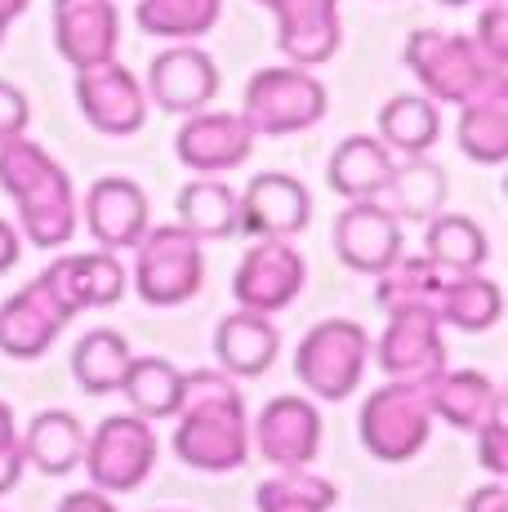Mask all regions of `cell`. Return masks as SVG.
I'll return each mask as SVG.
<instances>
[{
	"label": "cell",
	"instance_id": "cell-19",
	"mask_svg": "<svg viewBox=\"0 0 508 512\" xmlns=\"http://www.w3.org/2000/svg\"><path fill=\"white\" fill-rule=\"evenodd\" d=\"M67 326V312L54 303L41 277H32L18 294L0 303V352L9 361H36L54 348Z\"/></svg>",
	"mask_w": 508,
	"mask_h": 512
},
{
	"label": "cell",
	"instance_id": "cell-26",
	"mask_svg": "<svg viewBox=\"0 0 508 512\" xmlns=\"http://www.w3.org/2000/svg\"><path fill=\"white\" fill-rule=\"evenodd\" d=\"M393 165H397L393 152H388L375 134H348V139L330 152L326 183L335 187L344 201H366V196H375L379 187H384Z\"/></svg>",
	"mask_w": 508,
	"mask_h": 512
},
{
	"label": "cell",
	"instance_id": "cell-36",
	"mask_svg": "<svg viewBox=\"0 0 508 512\" xmlns=\"http://www.w3.org/2000/svg\"><path fill=\"white\" fill-rule=\"evenodd\" d=\"M477 49H482L486 58H491L495 67L508 63V45H504V0H486L482 9H477V32H473Z\"/></svg>",
	"mask_w": 508,
	"mask_h": 512
},
{
	"label": "cell",
	"instance_id": "cell-15",
	"mask_svg": "<svg viewBox=\"0 0 508 512\" xmlns=\"http://www.w3.org/2000/svg\"><path fill=\"white\" fill-rule=\"evenodd\" d=\"M250 152H254V134L246 130V121L237 112H210L205 107V112L183 116L179 134H174V156L192 174H210V179L246 165Z\"/></svg>",
	"mask_w": 508,
	"mask_h": 512
},
{
	"label": "cell",
	"instance_id": "cell-1",
	"mask_svg": "<svg viewBox=\"0 0 508 512\" xmlns=\"http://www.w3.org/2000/svg\"><path fill=\"white\" fill-rule=\"evenodd\" d=\"M174 450L197 472H232L250 459V419L241 388L223 370L183 374V397L174 410Z\"/></svg>",
	"mask_w": 508,
	"mask_h": 512
},
{
	"label": "cell",
	"instance_id": "cell-11",
	"mask_svg": "<svg viewBox=\"0 0 508 512\" xmlns=\"http://www.w3.org/2000/svg\"><path fill=\"white\" fill-rule=\"evenodd\" d=\"M312 223V196L308 187L290 174L263 170L237 192V232L250 241H290Z\"/></svg>",
	"mask_w": 508,
	"mask_h": 512
},
{
	"label": "cell",
	"instance_id": "cell-45",
	"mask_svg": "<svg viewBox=\"0 0 508 512\" xmlns=\"http://www.w3.org/2000/svg\"><path fill=\"white\" fill-rule=\"evenodd\" d=\"M437 5H451V9H464V5H477V0H437Z\"/></svg>",
	"mask_w": 508,
	"mask_h": 512
},
{
	"label": "cell",
	"instance_id": "cell-30",
	"mask_svg": "<svg viewBox=\"0 0 508 512\" xmlns=\"http://www.w3.org/2000/svg\"><path fill=\"white\" fill-rule=\"evenodd\" d=\"M459 152L477 165H504L508 156V85L459 107Z\"/></svg>",
	"mask_w": 508,
	"mask_h": 512
},
{
	"label": "cell",
	"instance_id": "cell-9",
	"mask_svg": "<svg viewBox=\"0 0 508 512\" xmlns=\"http://www.w3.org/2000/svg\"><path fill=\"white\" fill-rule=\"evenodd\" d=\"M375 361L388 374V383H406V388H433L446 374V339L442 321L424 308L388 312V330L379 334Z\"/></svg>",
	"mask_w": 508,
	"mask_h": 512
},
{
	"label": "cell",
	"instance_id": "cell-32",
	"mask_svg": "<svg viewBox=\"0 0 508 512\" xmlns=\"http://www.w3.org/2000/svg\"><path fill=\"white\" fill-rule=\"evenodd\" d=\"M134 348L130 339H125L121 330H90L81 343L72 348V374L76 383H81L85 392H94V397H103V392H116L125 379V366H130Z\"/></svg>",
	"mask_w": 508,
	"mask_h": 512
},
{
	"label": "cell",
	"instance_id": "cell-6",
	"mask_svg": "<svg viewBox=\"0 0 508 512\" xmlns=\"http://www.w3.org/2000/svg\"><path fill=\"white\" fill-rule=\"evenodd\" d=\"M370 366V334L366 326L348 317L317 321L295 352V374L299 383L321 401H344L357 392Z\"/></svg>",
	"mask_w": 508,
	"mask_h": 512
},
{
	"label": "cell",
	"instance_id": "cell-13",
	"mask_svg": "<svg viewBox=\"0 0 508 512\" xmlns=\"http://www.w3.org/2000/svg\"><path fill=\"white\" fill-rule=\"evenodd\" d=\"M143 94H148V103H156L170 116L205 112L214 103V94H219V67H214V58L205 49H197L192 41H179L152 58L148 90Z\"/></svg>",
	"mask_w": 508,
	"mask_h": 512
},
{
	"label": "cell",
	"instance_id": "cell-23",
	"mask_svg": "<svg viewBox=\"0 0 508 512\" xmlns=\"http://www.w3.org/2000/svg\"><path fill=\"white\" fill-rule=\"evenodd\" d=\"M277 348H281V334L259 312L237 308L214 326V357H219L223 374H232V379H259L263 370H272Z\"/></svg>",
	"mask_w": 508,
	"mask_h": 512
},
{
	"label": "cell",
	"instance_id": "cell-21",
	"mask_svg": "<svg viewBox=\"0 0 508 512\" xmlns=\"http://www.w3.org/2000/svg\"><path fill=\"white\" fill-rule=\"evenodd\" d=\"M85 228L99 250H134L143 232L152 228L148 192L134 179H99L85 192Z\"/></svg>",
	"mask_w": 508,
	"mask_h": 512
},
{
	"label": "cell",
	"instance_id": "cell-46",
	"mask_svg": "<svg viewBox=\"0 0 508 512\" xmlns=\"http://www.w3.org/2000/svg\"><path fill=\"white\" fill-rule=\"evenodd\" d=\"M5 32H9V23H5V18H0V45H5Z\"/></svg>",
	"mask_w": 508,
	"mask_h": 512
},
{
	"label": "cell",
	"instance_id": "cell-47",
	"mask_svg": "<svg viewBox=\"0 0 508 512\" xmlns=\"http://www.w3.org/2000/svg\"><path fill=\"white\" fill-rule=\"evenodd\" d=\"M259 5H272V0H259Z\"/></svg>",
	"mask_w": 508,
	"mask_h": 512
},
{
	"label": "cell",
	"instance_id": "cell-18",
	"mask_svg": "<svg viewBox=\"0 0 508 512\" xmlns=\"http://www.w3.org/2000/svg\"><path fill=\"white\" fill-rule=\"evenodd\" d=\"M335 254L361 277H379L402 259V223L375 201H348L335 219Z\"/></svg>",
	"mask_w": 508,
	"mask_h": 512
},
{
	"label": "cell",
	"instance_id": "cell-38",
	"mask_svg": "<svg viewBox=\"0 0 508 512\" xmlns=\"http://www.w3.org/2000/svg\"><path fill=\"white\" fill-rule=\"evenodd\" d=\"M27 125H32V107H27V94L18 90V85L0 81V143H5V139H18V134H27Z\"/></svg>",
	"mask_w": 508,
	"mask_h": 512
},
{
	"label": "cell",
	"instance_id": "cell-39",
	"mask_svg": "<svg viewBox=\"0 0 508 512\" xmlns=\"http://www.w3.org/2000/svg\"><path fill=\"white\" fill-rule=\"evenodd\" d=\"M23 468H27V459H23V441H5L0 446V495H9V490L18 486V477H23Z\"/></svg>",
	"mask_w": 508,
	"mask_h": 512
},
{
	"label": "cell",
	"instance_id": "cell-35",
	"mask_svg": "<svg viewBox=\"0 0 508 512\" xmlns=\"http://www.w3.org/2000/svg\"><path fill=\"white\" fill-rule=\"evenodd\" d=\"M339 490L308 468H286L259 486V512H326Z\"/></svg>",
	"mask_w": 508,
	"mask_h": 512
},
{
	"label": "cell",
	"instance_id": "cell-7",
	"mask_svg": "<svg viewBox=\"0 0 508 512\" xmlns=\"http://www.w3.org/2000/svg\"><path fill=\"white\" fill-rule=\"evenodd\" d=\"M156 428L143 415H107L85 437V477L103 495H130L156 468Z\"/></svg>",
	"mask_w": 508,
	"mask_h": 512
},
{
	"label": "cell",
	"instance_id": "cell-42",
	"mask_svg": "<svg viewBox=\"0 0 508 512\" xmlns=\"http://www.w3.org/2000/svg\"><path fill=\"white\" fill-rule=\"evenodd\" d=\"M18 241H23V236L14 232V223L0 219V272H9L18 263V254H23V245H18Z\"/></svg>",
	"mask_w": 508,
	"mask_h": 512
},
{
	"label": "cell",
	"instance_id": "cell-34",
	"mask_svg": "<svg viewBox=\"0 0 508 512\" xmlns=\"http://www.w3.org/2000/svg\"><path fill=\"white\" fill-rule=\"evenodd\" d=\"M223 14V0H139L134 18L148 36L161 41H197V36L214 32Z\"/></svg>",
	"mask_w": 508,
	"mask_h": 512
},
{
	"label": "cell",
	"instance_id": "cell-28",
	"mask_svg": "<svg viewBox=\"0 0 508 512\" xmlns=\"http://www.w3.org/2000/svg\"><path fill=\"white\" fill-rule=\"evenodd\" d=\"M500 312H504V294L491 277H482V272H451L442 294H437L433 317L442 326L477 334V330H491L500 321Z\"/></svg>",
	"mask_w": 508,
	"mask_h": 512
},
{
	"label": "cell",
	"instance_id": "cell-27",
	"mask_svg": "<svg viewBox=\"0 0 508 512\" xmlns=\"http://www.w3.org/2000/svg\"><path fill=\"white\" fill-rule=\"evenodd\" d=\"M375 139L397 156H428L442 139V112L428 94H397L379 107Z\"/></svg>",
	"mask_w": 508,
	"mask_h": 512
},
{
	"label": "cell",
	"instance_id": "cell-12",
	"mask_svg": "<svg viewBox=\"0 0 508 512\" xmlns=\"http://www.w3.org/2000/svg\"><path fill=\"white\" fill-rule=\"evenodd\" d=\"M76 107L94 130L112 134V139H130L148 125V94H143L139 76L116 58L76 72Z\"/></svg>",
	"mask_w": 508,
	"mask_h": 512
},
{
	"label": "cell",
	"instance_id": "cell-40",
	"mask_svg": "<svg viewBox=\"0 0 508 512\" xmlns=\"http://www.w3.org/2000/svg\"><path fill=\"white\" fill-rule=\"evenodd\" d=\"M464 512H508V490H504V481L495 477L491 486L473 490V495L464 499Z\"/></svg>",
	"mask_w": 508,
	"mask_h": 512
},
{
	"label": "cell",
	"instance_id": "cell-8",
	"mask_svg": "<svg viewBox=\"0 0 508 512\" xmlns=\"http://www.w3.org/2000/svg\"><path fill=\"white\" fill-rule=\"evenodd\" d=\"M433 406L428 388H406V383H384L361 406V446L384 464H406L433 437Z\"/></svg>",
	"mask_w": 508,
	"mask_h": 512
},
{
	"label": "cell",
	"instance_id": "cell-4",
	"mask_svg": "<svg viewBox=\"0 0 508 512\" xmlns=\"http://www.w3.org/2000/svg\"><path fill=\"white\" fill-rule=\"evenodd\" d=\"M330 98L326 85L308 72V67L281 63V67H263L250 76L246 85V103H241V121L254 139H281V134H299L326 116Z\"/></svg>",
	"mask_w": 508,
	"mask_h": 512
},
{
	"label": "cell",
	"instance_id": "cell-5",
	"mask_svg": "<svg viewBox=\"0 0 508 512\" xmlns=\"http://www.w3.org/2000/svg\"><path fill=\"white\" fill-rule=\"evenodd\" d=\"M130 281L148 308H179V303H188L205 285L201 241L192 232H183L179 223L148 228L139 241H134Z\"/></svg>",
	"mask_w": 508,
	"mask_h": 512
},
{
	"label": "cell",
	"instance_id": "cell-29",
	"mask_svg": "<svg viewBox=\"0 0 508 512\" xmlns=\"http://www.w3.org/2000/svg\"><path fill=\"white\" fill-rule=\"evenodd\" d=\"M174 210H179V228L192 232L197 241H228L237 232V192L210 174H197L183 187Z\"/></svg>",
	"mask_w": 508,
	"mask_h": 512
},
{
	"label": "cell",
	"instance_id": "cell-33",
	"mask_svg": "<svg viewBox=\"0 0 508 512\" xmlns=\"http://www.w3.org/2000/svg\"><path fill=\"white\" fill-rule=\"evenodd\" d=\"M486 254H491V245H486V232L477 228L468 214H433L428 219V232H424V259L442 263V268L451 272H482Z\"/></svg>",
	"mask_w": 508,
	"mask_h": 512
},
{
	"label": "cell",
	"instance_id": "cell-44",
	"mask_svg": "<svg viewBox=\"0 0 508 512\" xmlns=\"http://www.w3.org/2000/svg\"><path fill=\"white\" fill-rule=\"evenodd\" d=\"M27 5H32V0H0V18H5V23H14L18 14H27Z\"/></svg>",
	"mask_w": 508,
	"mask_h": 512
},
{
	"label": "cell",
	"instance_id": "cell-3",
	"mask_svg": "<svg viewBox=\"0 0 508 512\" xmlns=\"http://www.w3.org/2000/svg\"><path fill=\"white\" fill-rule=\"evenodd\" d=\"M406 67L433 103H473V98L508 85L504 67L477 49L473 36L464 32H437V27H415L406 36Z\"/></svg>",
	"mask_w": 508,
	"mask_h": 512
},
{
	"label": "cell",
	"instance_id": "cell-10",
	"mask_svg": "<svg viewBox=\"0 0 508 512\" xmlns=\"http://www.w3.org/2000/svg\"><path fill=\"white\" fill-rule=\"evenodd\" d=\"M308 285V263L304 254L290 241H254L237 263V277H232V299L241 312H286L290 303L304 294Z\"/></svg>",
	"mask_w": 508,
	"mask_h": 512
},
{
	"label": "cell",
	"instance_id": "cell-24",
	"mask_svg": "<svg viewBox=\"0 0 508 512\" xmlns=\"http://www.w3.org/2000/svg\"><path fill=\"white\" fill-rule=\"evenodd\" d=\"M18 441H23V459L45 477H67L85 459V428L72 410H41Z\"/></svg>",
	"mask_w": 508,
	"mask_h": 512
},
{
	"label": "cell",
	"instance_id": "cell-37",
	"mask_svg": "<svg viewBox=\"0 0 508 512\" xmlns=\"http://www.w3.org/2000/svg\"><path fill=\"white\" fill-rule=\"evenodd\" d=\"M473 437H477V464L491 472V477L504 481V468H508V459H504V406L495 410Z\"/></svg>",
	"mask_w": 508,
	"mask_h": 512
},
{
	"label": "cell",
	"instance_id": "cell-14",
	"mask_svg": "<svg viewBox=\"0 0 508 512\" xmlns=\"http://www.w3.org/2000/svg\"><path fill=\"white\" fill-rule=\"evenodd\" d=\"M45 290L54 294V303L67 312V321L85 308H112L121 303V294L130 290V272L121 268L112 250H90V254H63L41 272Z\"/></svg>",
	"mask_w": 508,
	"mask_h": 512
},
{
	"label": "cell",
	"instance_id": "cell-43",
	"mask_svg": "<svg viewBox=\"0 0 508 512\" xmlns=\"http://www.w3.org/2000/svg\"><path fill=\"white\" fill-rule=\"evenodd\" d=\"M14 437H18V432H14V410L0 401V446H5V441H14Z\"/></svg>",
	"mask_w": 508,
	"mask_h": 512
},
{
	"label": "cell",
	"instance_id": "cell-17",
	"mask_svg": "<svg viewBox=\"0 0 508 512\" xmlns=\"http://www.w3.org/2000/svg\"><path fill=\"white\" fill-rule=\"evenodd\" d=\"M250 446L272 468H308L321 450V415L304 397H272L263 415L250 423Z\"/></svg>",
	"mask_w": 508,
	"mask_h": 512
},
{
	"label": "cell",
	"instance_id": "cell-16",
	"mask_svg": "<svg viewBox=\"0 0 508 512\" xmlns=\"http://www.w3.org/2000/svg\"><path fill=\"white\" fill-rule=\"evenodd\" d=\"M54 45L76 72L112 63L121 49V9L116 0H54Z\"/></svg>",
	"mask_w": 508,
	"mask_h": 512
},
{
	"label": "cell",
	"instance_id": "cell-22",
	"mask_svg": "<svg viewBox=\"0 0 508 512\" xmlns=\"http://www.w3.org/2000/svg\"><path fill=\"white\" fill-rule=\"evenodd\" d=\"M366 201H375L397 223H428L446 205V170L433 165L428 156H406L402 165H393L384 187Z\"/></svg>",
	"mask_w": 508,
	"mask_h": 512
},
{
	"label": "cell",
	"instance_id": "cell-31",
	"mask_svg": "<svg viewBox=\"0 0 508 512\" xmlns=\"http://www.w3.org/2000/svg\"><path fill=\"white\" fill-rule=\"evenodd\" d=\"M130 397L134 415L143 419H174L179 410V397H183V370L165 357H130L125 366V379L121 388Z\"/></svg>",
	"mask_w": 508,
	"mask_h": 512
},
{
	"label": "cell",
	"instance_id": "cell-2",
	"mask_svg": "<svg viewBox=\"0 0 508 512\" xmlns=\"http://www.w3.org/2000/svg\"><path fill=\"white\" fill-rule=\"evenodd\" d=\"M0 187L14 196L18 232L36 250H63L76 236V223H81L76 187L63 165L41 143L27 139V134L0 143Z\"/></svg>",
	"mask_w": 508,
	"mask_h": 512
},
{
	"label": "cell",
	"instance_id": "cell-41",
	"mask_svg": "<svg viewBox=\"0 0 508 512\" xmlns=\"http://www.w3.org/2000/svg\"><path fill=\"white\" fill-rule=\"evenodd\" d=\"M58 512H116L112 495H103V490H72V495H63V504Z\"/></svg>",
	"mask_w": 508,
	"mask_h": 512
},
{
	"label": "cell",
	"instance_id": "cell-25",
	"mask_svg": "<svg viewBox=\"0 0 508 512\" xmlns=\"http://www.w3.org/2000/svg\"><path fill=\"white\" fill-rule=\"evenodd\" d=\"M428 406L433 415H442L459 432H477L495 410L504 406V392L495 388V379L477 370H446L442 379L428 388Z\"/></svg>",
	"mask_w": 508,
	"mask_h": 512
},
{
	"label": "cell",
	"instance_id": "cell-20",
	"mask_svg": "<svg viewBox=\"0 0 508 512\" xmlns=\"http://www.w3.org/2000/svg\"><path fill=\"white\" fill-rule=\"evenodd\" d=\"M277 14V49L295 67H321L335 58L339 41V0H272Z\"/></svg>",
	"mask_w": 508,
	"mask_h": 512
}]
</instances>
